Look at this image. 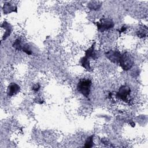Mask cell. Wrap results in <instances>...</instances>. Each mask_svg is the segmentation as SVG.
<instances>
[{"label": "cell", "instance_id": "obj_16", "mask_svg": "<svg viewBox=\"0 0 148 148\" xmlns=\"http://www.w3.org/2000/svg\"><path fill=\"white\" fill-rule=\"evenodd\" d=\"M40 87V84H39V83H37V84H34V85L33 86V87H32V90H34L35 92H37V91L39 90Z\"/></svg>", "mask_w": 148, "mask_h": 148}, {"label": "cell", "instance_id": "obj_11", "mask_svg": "<svg viewBox=\"0 0 148 148\" xmlns=\"http://www.w3.org/2000/svg\"><path fill=\"white\" fill-rule=\"evenodd\" d=\"M87 6L91 10H97L100 9L101 6V3L98 1H91L88 4Z\"/></svg>", "mask_w": 148, "mask_h": 148}, {"label": "cell", "instance_id": "obj_8", "mask_svg": "<svg viewBox=\"0 0 148 148\" xmlns=\"http://www.w3.org/2000/svg\"><path fill=\"white\" fill-rule=\"evenodd\" d=\"M1 27L5 29V34L2 37V40L6 39L11 34L12 31V25L8 23L7 21H4L1 25Z\"/></svg>", "mask_w": 148, "mask_h": 148}, {"label": "cell", "instance_id": "obj_12", "mask_svg": "<svg viewBox=\"0 0 148 148\" xmlns=\"http://www.w3.org/2000/svg\"><path fill=\"white\" fill-rule=\"evenodd\" d=\"M24 43H22V41L20 39H16L14 42H13L12 46L13 47H14L16 50H18V51H21L22 50V47H23V45Z\"/></svg>", "mask_w": 148, "mask_h": 148}, {"label": "cell", "instance_id": "obj_9", "mask_svg": "<svg viewBox=\"0 0 148 148\" xmlns=\"http://www.w3.org/2000/svg\"><path fill=\"white\" fill-rule=\"evenodd\" d=\"M2 9H3L4 14H8L12 12H17V6H14L8 2L4 3Z\"/></svg>", "mask_w": 148, "mask_h": 148}, {"label": "cell", "instance_id": "obj_2", "mask_svg": "<svg viewBox=\"0 0 148 148\" xmlns=\"http://www.w3.org/2000/svg\"><path fill=\"white\" fill-rule=\"evenodd\" d=\"M91 85L92 82L90 79H83L80 80L78 82L77 84V90L86 98H88L90 93Z\"/></svg>", "mask_w": 148, "mask_h": 148}, {"label": "cell", "instance_id": "obj_10", "mask_svg": "<svg viewBox=\"0 0 148 148\" xmlns=\"http://www.w3.org/2000/svg\"><path fill=\"white\" fill-rule=\"evenodd\" d=\"M80 63H81V65L84 68H85L87 71H91V68L90 66V61H89V59L87 57H86V56L83 57L80 60Z\"/></svg>", "mask_w": 148, "mask_h": 148}, {"label": "cell", "instance_id": "obj_14", "mask_svg": "<svg viewBox=\"0 0 148 148\" xmlns=\"http://www.w3.org/2000/svg\"><path fill=\"white\" fill-rule=\"evenodd\" d=\"M21 51L25 53L28 55H31L32 53V51H31V49L30 48V46L27 43H24L23 44Z\"/></svg>", "mask_w": 148, "mask_h": 148}, {"label": "cell", "instance_id": "obj_3", "mask_svg": "<svg viewBox=\"0 0 148 148\" xmlns=\"http://www.w3.org/2000/svg\"><path fill=\"white\" fill-rule=\"evenodd\" d=\"M98 31L101 32L112 28L114 27V22L110 18H101L99 21L94 23Z\"/></svg>", "mask_w": 148, "mask_h": 148}, {"label": "cell", "instance_id": "obj_1", "mask_svg": "<svg viewBox=\"0 0 148 148\" xmlns=\"http://www.w3.org/2000/svg\"><path fill=\"white\" fill-rule=\"evenodd\" d=\"M119 64L123 70L128 71L131 69L134 64V58L128 52L125 51L121 54Z\"/></svg>", "mask_w": 148, "mask_h": 148}, {"label": "cell", "instance_id": "obj_7", "mask_svg": "<svg viewBox=\"0 0 148 148\" xmlns=\"http://www.w3.org/2000/svg\"><path fill=\"white\" fill-rule=\"evenodd\" d=\"M20 90V87L17 84L15 83H11L8 87L6 93L8 96L12 97L19 92Z\"/></svg>", "mask_w": 148, "mask_h": 148}, {"label": "cell", "instance_id": "obj_15", "mask_svg": "<svg viewBox=\"0 0 148 148\" xmlns=\"http://www.w3.org/2000/svg\"><path fill=\"white\" fill-rule=\"evenodd\" d=\"M136 35L139 38H145L146 36V31H145L144 28H140L136 32Z\"/></svg>", "mask_w": 148, "mask_h": 148}, {"label": "cell", "instance_id": "obj_5", "mask_svg": "<svg viewBox=\"0 0 148 148\" xmlns=\"http://www.w3.org/2000/svg\"><path fill=\"white\" fill-rule=\"evenodd\" d=\"M121 53L117 50H110L105 53V57L112 62L114 64L119 63Z\"/></svg>", "mask_w": 148, "mask_h": 148}, {"label": "cell", "instance_id": "obj_17", "mask_svg": "<svg viewBox=\"0 0 148 148\" xmlns=\"http://www.w3.org/2000/svg\"><path fill=\"white\" fill-rule=\"evenodd\" d=\"M127 27L125 26V25H124V26H123L121 28V29L119 31V32H120V34H121V33H122V32H125V31H126V29H127Z\"/></svg>", "mask_w": 148, "mask_h": 148}, {"label": "cell", "instance_id": "obj_6", "mask_svg": "<svg viewBox=\"0 0 148 148\" xmlns=\"http://www.w3.org/2000/svg\"><path fill=\"white\" fill-rule=\"evenodd\" d=\"M85 56L88 59L92 58L94 60H95L98 58V53L97 50H95V42L91 45L90 48L85 51Z\"/></svg>", "mask_w": 148, "mask_h": 148}, {"label": "cell", "instance_id": "obj_13", "mask_svg": "<svg viewBox=\"0 0 148 148\" xmlns=\"http://www.w3.org/2000/svg\"><path fill=\"white\" fill-rule=\"evenodd\" d=\"M94 135H91L90 136H88L86 140L85 144H84V147L86 148H90L94 146V144L93 142V139H94Z\"/></svg>", "mask_w": 148, "mask_h": 148}, {"label": "cell", "instance_id": "obj_4", "mask_svg": "<svg viewBox=\"0 0 148 148\" xmlns=\"http://www.w3.org/2000/svg\"><path fill=\"white\" fill-rule=\"evenodd\" d=\"M130 88L127 86L123 85L119 88V91L116 93V97L127 102L128 101V96L130 95Z\"/></svg>", "mask_w": 148, "mask_h": 148}]
</instances>
